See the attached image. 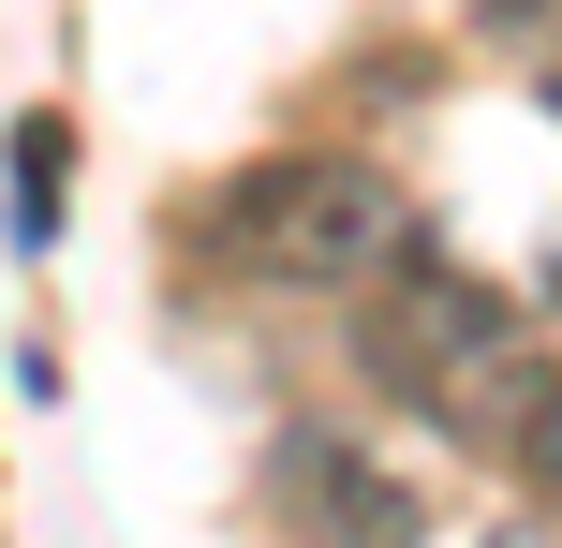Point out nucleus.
<instances>
[{
	"instance_id": "1",
	"label": "nucleus",
	"mask_w": 562,
	"mask_h": 548,
	"mask_svg": "<svg viewBox=\"0 0 562 548\" xmlns=\"http://www.w3.org/2000/svg\"><path fill=\"white\" fill-rule=\"evenodd\" d=\"M356 371L385 385L415 430H445L459 460H533V430L562 415V371L548 342L504 312V297L474 282V267H445L415 237V253L385 267V282L356 297Z\"/></svg>"
},
{
	"instance_id": "2",
	"label": "nucleus",
	"mask_w": 562,
	"mask_h": 548,
	"mask_svg": "<svg viewBox=\"0 0 562 548\" xmlns=\"http://www.w3.org/2000/svg\"><path fill=\"white\" fill-rule=\"evenodd\" d=\"M207 253L267 297H340L356 312L400 253H415V208L356 164V148H281V164H237L207 193Z\"/></svg>"
},
{
	"instance_id": "3",
	"label": "nucleus",
	"mask_w": 562,
	"mask_h": 548,
	"mask_svg": "<svg viewBox=\"0 0 562 548\" xmlns=\"http://www.w3.org/2000/svg\"><path fill=\"white\" fill-rule=\"evenodd\" d=\"M267 490H281V519L326 534V548H415L429 534V504L400 490V474H370V445H340V430H281Z\"/></svg>"
},
{
	"instance_id": "4",
	"label": "nucleus",
	"mask_w": 562,
	"mask_h": 548,
	"mask_svg": "<svg viewBox=\"0 0 562 548\" xmlns=\"http://www.w3.org/2000/svg\"><path fill=\"white\" fill-rule=\"evenodd\" d=\"M59 237V119H30L15 134V253H45Z\"/></svg>"
},
{
	"instance_id": "5",
	"label": "nucleus",
	"mask_w": 562,
	"mask_h": 548,
	"mask_svg": "<svg viewBox=\"0 0 562 548\" xmlns=\"http://www.w3.org/2000/svg\"><path fill=\"white\" fill-rule=\"evenodd\" d=\"M504 548H548V534H504Z\"/></svg>"
}]
</instances>
